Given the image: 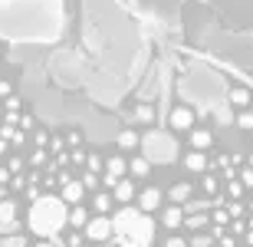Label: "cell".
I'll use <instances>...</instances> for the list:
<instances>
[{
    "mask_svg": "<svg viewBox=\"0 0 253 247\" xmlns=\"http://www.w3.org/2000/svg\"><path fill=\"white\" fill-rule=\"evenodd\" d=\"M27 228L30 234L37 238L53 241L63 228H69V208H66V198H56V195H43L30 204L27 214Z\"/></svg>",
    "mask_w": 253,
    "mask_h": 247,
    "instance_id": "1",
    "label": "cell"
},
{
    "mask_svg": "<svg viewBox=\"0 0 253 247\" xmlns=\"http://www.w3.org/2000/svg\"><path fill=\"white\" fill-rule=\"evenodd\" d=\"M112 224L119 247H151L155 241V221L148 218V211L135 208V204H122L115 211Z\"/></svg>",
    "mask_w": 253,
    "mask_h": 247,
    "instance_id": "2",
    "label": "cell"
},
{
    "mask_svg": "<svg viewBox=\"0 0 253 247\" xmlns=\"http://www.w3.org/2000/svg\"><path fill=\"white\" fill-rule=\"evenodd\" d=\"M141 155L151 165H171L178 158V142L168 132H148V135H141Z\"/></svg>",
    "mask_w": 253,
    "mask_h": 247,
    "instance_id": "3",
    "label": "cell"
},
{
    "mask_svg": "<svg viewBox=\"0 0 253 247\" xmlns=\"http://www.w3.org/2000/svg\"><path fill=\"white\" fill-rule=\"evenodd\" d=\"M83 234L89 241H99V244H102V241L115 238V224H112V218H109V214H92V221L83 228Z\"/></svg>",
    "mask_w": 253,
    "mask_h": 247,
    "instance_id": "4",
    "label": "cell"
},
{
    "mask_svg": "<svg viewBox=\"0 0 253 247\" xmlns=\"http://www.w3.org/2000/svg\"><path fill=\"white\" fill-rule=\"evenodd\" d=\"M112 198H115V204H131V201L138 198L135 181H131V178H119V185L112 188Z\"/></svg>",
    "mask_w": 253,
    "mask_h": 247,
    "instance_id": "5",
    "label": "cell"
},
{
    "mask_svg": "<svg viewBox=\"0 0 253 247\" xmlns=\"http://www.w3.org/2000/svg\"><path fill=\"white\" fill-rule=\"evenodd\" d=\"M184 204H168L165 208V228L168 231H178V228H184Z\"/></svg>",
    "mask_w": 253,
    "mask_h": 247,
    "instance_id": "6",
    "label": "cell"
},
{
    "mask_svg": "<svg viewBox=\"0 0 253 247\" xmlns=\"http://www.w3.org/2000/svg\"><path fill=\"white\" fill-rule=\"evenodd\" d=\"M135 201H138V208H141V211H155V208H161L165 195H161L158 188H145V191H141V195H138Z\"/></svg>",
    "mask_w": 253,
    "mask_h": 247,
    "instance_id": "7",
    "label": "cell"
},
{
    "mask_svg": "<svg viewBox=\"0 0 253 247\" xmlns=\"http://www.w3.org/2000/svg\"><path fill=\"white\" fill-rule=\"evenodd\" d=\"M171 129H181V132H184V129H194V112L184 109V105L174 109V112H171Z\"/></svg>",
    "mask_w": 253,
    "mask_h": 247,
    "instance_id": "8",
    "label": "cell"
},
{
    "mask_svg": "<svg viewBox=\"0 0 253 247\" xmlns=\"http://www.w3.org/2000/svg\"><path fill=\"white\" fill-rule=\"evenodd\" d=\"M63 198H66V204H79L85 198V181H66Z\"/></svg>",
    "mask_w": 253,
    "mask_h": 247,
    "instance_id": "9",
    "label": "cell"
},
{
    "mask_svg": "<svg viewBox=\"0 0 253 247\" xmlns=\"http://www.w3.org/2000/svg\"><path fill=\"white\" fill-rule=\"evenodd\" d=\"M191 191H194V188H191L188 181H178V185H171V188H168L171 204H188V201H191Z\"/></svg>",
    "mask_w": 253,
    "mask_h": 247,
    "instance_id": "10",
    "label": "cell"
},
{
    "mask_svg": "<svg viewBox=\"0 0 253 247\" xmlns=\"http://www.w3.org/2000/svg\"><path fill=\"white\" fill-rule=\"evenodd\" d=\"M191 145H194L197 152H207V148L214 145V135L207 132V129H194V132H191Z\"/></svg>",
    "mask_w": 253,
    "mask_h": 247,
    "instance_id": "11",
    "label": "cell"
},
{
    "mask_svg": "<svg viewBox=\"0 0 253 247\" xmlns=\"http://www.w3.org/2000/svg\"><path fill=\"white\" fill-rule=\"evenodd\" d=\"M105 175H112V178H125V175H128V162L119 158V155H112V158L105 162Z\"/></svg>",
    "mask_w": 253,
    "mask_h": 247,
    "instance_id": "12",
    "label": "cell"
},
{
    "mask_svg": "<svg viewBox=\"0 0 253 247\" xmlns=\"http://www.w3.org/2000/svg\"><path fill=\"white\" fill-rule=\"evenodd\" d=\"M112 204H115L112 195H105V191L92 195V211H95V214H109V211H112Z\"/></svg>",
    "mask_w": 253,
    "mask_h": 247,
    "instance_id": "13",
    "label": "cell"
},
{
    "mask_svg": "<svg viewBox=\"0 0 253 247\" xmlns=\"http://www.w3.org/2000/svg\"><path fill=\"white\" fill-rule=\"evenodd\" d=\"M13 221H17V201L3 198L0 201V224H13Z\"/></svg>",
    "mask_w": 253,
    "mask_h": 247,
    "instance_id": "14",
    "label": "cell"
},
{
    "mask_svg": "<svg viewBox=\"0 0 253 247\" xmlns=\"http://www.w3.org/2000/svg\"><path fill=\"white\" fill-rule=\"evenodd\" d=\"M89 211L83 208V204H73V211H69V228H85L89 224Z\"/></svg>",
    "mask_w": 253,
    "mask_h": 247,
    "instance_id": "15",
    "label": "cell"
},
{
    "mask_svg": "<svg viewBox=\"0 0 253 247\" xmlns=\"http://www.w3.org/2000/svg\"><path fill=\"white\" fill-rule=\"evenodd\" d=\"M184 165H188V171H207V158H204V152H188L184 155Z\"/></svg>",
    "mask_w": 253,
    "mask_h": 247,
    "instance_id": "16",
    "label": "cell"
},
{
    "mask_svg": "<svg viewBox=\"0 0 253 247\" xmlns=\"http://www.w3.org/2000/svg\"><path fill=\"white\" fill-rule=\"evenodd\" d=\"M128 171L135 175V178H145V175H151V162L145 158V155H138V158H131V162H128Z\"/></svg>",
    "mask_w": 253,
    "mask_h": 247,
    "instance_id": "17",
    "label": "cell"
},
{
    "mask_svg": "<svg viewBox=\"0 0 253 247\" xmlns=\"http://www.w3.org/2000/svg\"><path fill=\"white\" fill-rule=\"evenodd\" d=\"M230 102H234L237 109H250V93L237 86V89H230Z\"/></svg>",
    "mask_w": 253,
    "mask_h": 247,
    "instance_id": "18",
    "label": "cell"
},
{
    "mask_svg": "<svg viewBox=\"0 0 253 247\" xmlns=\"http://www.w3.org/2000/svg\"><path fill=\"white\" fill-rule=\"evenodd\" d=\"M141 145V139L131 129H125V132H119V148H138Z\"/></svg>",
    "mask_w": 253,
    "mask_h": 247,
    "instance_id": "19",
    "label": "cell"
},
{
    "mask_svg": "<svg viewBox=\"0 0 253 247\" xmlns=\"http://www.w3.org/2000/svg\"><path fill=\"white\" fill-rule=\"evenodd\" d=\"M237 129H244V132H253V109H244V112H237Z\"/></svg>",
    "mask_w": 253,
    "mask_h": 247,
    "instance_id": "20",
    "label": "cell"
},
{
    "mask_svg": "<svg viewBox=\"0 0 253 247\" xmlns=\"http://www.w3.org/2000/svg\"><path fill=\"white\" fill-rule=\"evenodd\" d=\"M188 228H194V231H201V228H207L211 224V218L207 214H188V221H184Z\"/></svg>",
    "mask_w": 253,
    "mask_h": 247,
    "instance_id": "21",
    "label": "cell"
},
{
    "mask_svg": "<svg viewBox=\"0 0 253 247\" xmlns=\"http://www.w3.org/2000/svg\"><path fill=\"white\" fill-rule=\"evenodd\" d=\"M234 122H237V115L230 112L227 105H220V109H217V125H234Z\"/></svg>",
    "mask_w": 253,
    "mask_h": 247,
    "instance_id": "22",
    "label": "cell"
},
{
    "mask_svg": "<svg viewBox=\"0 0 253 247\" xmlns=\"http://www.w3.org/2000/svg\"><path fill=\"white\" fill-rule=\"evenodd\" d=\"M135 119H138V122H155V109H151V105H138V109H135Z\"/></svg>",
    "mask_w": 253,
    "mask_h": 247,
    "instance_id": "23",
    "label": "cell"
},
{
    "mask_svg": "<svg viewBox=\"0 0 253 247\" xmlns=\"http://www.w3.org/2000/svg\"><path fill=\"white\" fill-rule=\"evenodd\" d=\"M188 244H191V247H211V244H214V238H207V234H194Z\"/></svg>",
    "mask_w": 253,
    "mask_h": 247,
    "instance_id": "24",
    "label": "cell"
},
{
    "mask_svg": "<svg viewBox=\"0 0 253 247\" xmlns=\"http://www.w3.org/2000/svg\"><path fill=\"white\" fill-rule=\"evenodd\" d=\"M0 247H27V238H20V234H13V238H7Z\"/></svg>",
    "mask_w": 253,
    "mask_h": 247,
    "instance_id": "25",
    "label": "cell"
},
{
    "mask_svg": "<svg viewBox=\"0 0 253 247\" xmlns=\"http://www.w3.org/2000/svg\"><path fill=\"white\" fill-rule=\"evenodd\" d=\"M165 247H191V244H188L184 238H174V234H171V238H168V244H165Z\"/></svg>",
    "mask_w": 253,
    "mask_h": 247,
    "instance_id": "26",
    "label": "cell"
},
{
    "mask_svg": "<svg viewBox=\"0 0 253 247\" xmlns=\"http://www.w3.org/2000/svg\"><path fill=\"white\" fill-rule=\"evenodd\" d=\"M102 168V158L99 155H89V171H99Z\"/></svg>",
    "mask_w": 253,
    "mask_h": 247,
    "instance_id": "27",
    "label": "cell"
},
{
    "mask_svg": "<svg viewBox=\"0 0 253 247\" xmlns=\"http://www.w3.org/2000/svg\"><path fill=\"white\" fill-rule=\"evenodd\" d=\"M7 96H10V83L3 79V83H0V99H7Z\"/></svg>",
    "mask_w": 253,
    "mask_h": 247,
    "instance_id": "28",
    "label": "cell"
},
{
    "mask_svg": "<svg viewBox=\"0 0 253 247\" xmlns=\"http://www.w3.org/2000/svg\"><path fill=\"white\" fill-rule=\"evenodd\" d=\"M33 247H53V244H49L46 238H40V241H37V244H33Z\"/></svg>",
    "mask_w": 253,
    "mask_h": 247,
    "instance_id": "29",
    "label": "cell"
}]
</instances>
